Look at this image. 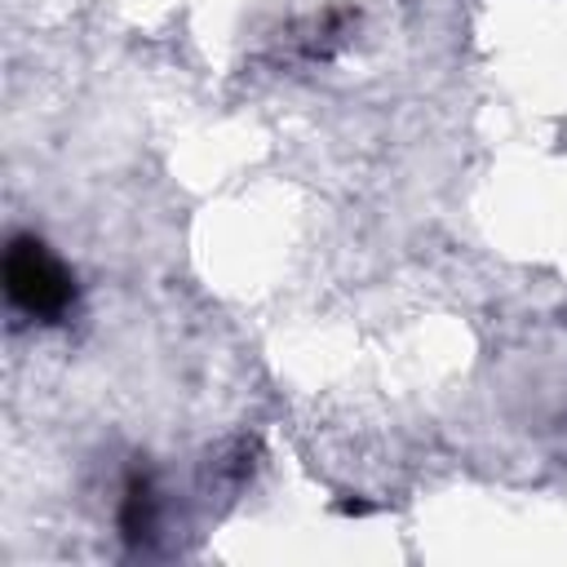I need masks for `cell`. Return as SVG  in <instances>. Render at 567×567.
Here are the masks:
<instances>
[{"mask_svg": "<svg viewBox=\"0 0 567 567\" xmlns=\"http://www.w3.org/2000/svg\"><path fill=\"white\" fill-rule=\"evenodd\" d=\"M4 297L27 319L58 323L75 306V279L40 239L18 235L4 248Z\"/></svg>", "mask_w": 567, "mask_h": 567, "instance_id": "6da1fadb", "label": "cell"}, {"mask_svg": "<svg viewBox=\"0 0 567 567\" xmlns=\"http://www.w3.org/2000/svg\"><path fill=\"white\" fill-rule=\"evenodd\" d=\"M120 532H124V540H146L151 532H155V487H151V478L146 474H128V483H124V496H120Z\"/></svg>", "mask_w": 567, "mask_h": 567, "instance_id": "7a4b0ae2", "label": "cell"}]
</instances>
